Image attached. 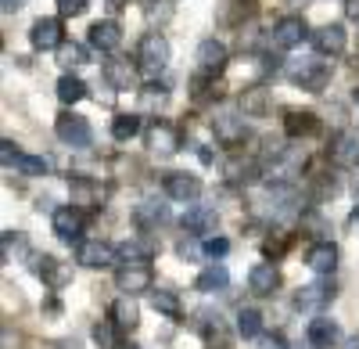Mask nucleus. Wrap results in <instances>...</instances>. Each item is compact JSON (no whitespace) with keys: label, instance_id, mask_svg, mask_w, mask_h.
Wrapping results in <instances>:
<instances>
[{"label":"nucleus","instance_id":"cd10ccee","mask_svg":"<svg viewBox=\"0 0 359 349\" xmlns=\"http://www.w3.org/2000/svg\"><path fill=\"white\" fill-rule=\"evenodd\" d=\"M57 98H62L65 105L83 101V98H86V83L76 79V76H62V79H57Z\"/></svg>","mask_w":359,"mask_h":349},{"label":"nucleus","instance_id":"4468645a","mask_svg":"<svg viewBox=\"0 0 359 349\" xmlns=\"http://www.w3.org/2000/svg\"><path fill=\"white\" fill-rule=\"evenodd\" d=\"M54 235L65 238V242H76L83 235V213H79V206L54 209Z\"/></svg>","mask_w":359,"mask_h":349},{"label":"nucleus","instance_id":"37998d69","mask_svg":"<svg viewBox=\"0 0 359 349\" xmlns=\"http://www.w3.org/2000/svg\"><path fill=\"white\" fill-rule=\"evenodd\" d=\"M176 252L184 256V259H194V256H198V245H194V242H180V245H176Z\"/></svg>","mask_w":359,"mask_h":349},{"label":"nucleus","instance_id":"9d476101","mask_svg":"<svg viewBox=\"0 0 359 349\" xmlns=\"http://www.w3.org/2000/svg\"><path fill=\"white\" fill-rule=\"evenodd\" d=\"M302 37H306V22H302V15H284L277 25H273V44L277 47H298L302 44Z\"/></svg>","mask_w":359,"mask_h":349},{"label":"nucleus","instance_id":"393cba45","mask_svg":"<svg viewBox=\"0 0 359 349\" xmlns=\"http://www.w3.org/2000/svg\"><path fill=\"white\" fill-rule=\"evenodd\" d=\"M226 281H230L226 267H223V263H212L208 270H201V277H198V292H219V288H226Z\"/></svg>","mask_w":359,"mask_h":349},{"label":"nucleus","instance_id":"a19ab883","mask_svg":"<svg viewBox=\"0 0 359 349\" xmlns=\"http://www.w3.org/2000/svg\"><path fill=\"white\" fill-rule=\"evenodd\" d=\"M18 155H22V152H15V144H11V140L0 144V162H4V166H18Z\"/></svg>","mask_w":359,"mask_h":349},{"label":"nucleus","instance_id":"c9c22d12","mask_svg":"<svg viewBox=\"0 0 359 349\" xmlns=\"http://www.w3.org/2000/svg\"><path fill=\"white\" fill-rule=\"evenodd\" d=\"M118 256L130 259V263H147V259H151V249H144V245H137V242H126L123 249H118Z\"/></svg>","mask_w":359,"mask_h":349},{"label":"nucleus","instance_id":"f03ea898","mask_svg":"<svg viewBox=\"0 0 359 349\" xmlns=\"http://www.w3.org/2000/svg\"><path fill=\"white\" fill-rule=\"evenodd\" d=\"M115 259H118V249L108 245V242H101V238L79 242V249H76V263H83V267H90V270H104V267L115 263Z\"/></svg>","mask_w":359,"mask_h":349},{"label":"nucleus","instance_id":"2eb2a0df","mask_svg":"<svg viewBox=\"0 0 359 349\" xmlns=\"http://www.w3.org/2000/svg\"><path fill=\"white\" fill-rule=\"evenodd\" d=\"M165 195L176 202H194L201 195V180L191 173H165Z\"/></svg>","mask_w":359,"mask_h":349},{"label":"nucleus","instance_id":"dca6fc26","mask_svg":"<svg viewBox=\"0 0 359 349\" xmlns=\"http://www.w3.org/2000/svg\"><path fill=\"white\" fill-rule=\"evenodd\" d=\"M144 137H147V148L151 152H180V133L165 119H155Z\"/></svg>","mask_w":359,"mask_h":349},{"label":"nucleus","instance_id":"c85d7f7f","mask_svg":"<svg viewBox=\"0 0 359 349\" xmlns=\"http://www.w3.org/2000/svg\"><path fill=\"white\" fill-rule=\"evenodd\" d=\"M140 133V119L137 115H115L111 119V137L115 140H133Z\"/></svg>","mask_w":359,"mask_h":349},{"label":"nucleus","instance_id":"0eeeda50","mask_svg":"<svg viewBox=\"0 0 359 349\" xmlns=\"http://www.w3.org/2000/svg\"><path fill=\"white\" fill-rule=\"evenodd\" d=\"M198 69H201V76H219L226 69V47L212 37L201 40L198 44Z\"/></svg>","mask_w":359,"mask_h":349},{"label":"nucleus","instance_id":"c756f323","mask_svg":"<svg viewBox=\"0 0 359 349\" xmlns=\"http://www.w3.org/2000/svg\"><path fill=\"white\" fill-rule=\"evenodd\" d=\"M237 331H241L245 338H255L262 331V313L252 310V306H245L241 313H237Z\"/></svg>","mask_w":359,"mask_h":349},{"label":"nucleus","instance_id":"72a5a7b5","mask_svg":"<svg viewBox=\"0 0 359 349\" xmlns=\"http://www.w3.org/2000/svg\"><path fill=\"white\" fill-rule=\"evenodd\" d=\"M169 213L165 206H158V202H140L137 206V223H162Z\"/></svg>","mask_w":359,"mask_h":349},{"label":"nucleus","instance_id":"f704fd0d","mask_svg":"<svg viewBox=\"0 0 359 349\" xmlns=\"http://www.w3.org/2000/svg\"><path fill=\"white\" fill-rule=\"evenodd\" d=\"M18 169L25 177H47V159L40 155H18Z\"/></svg>","mask_w":359,"mask_h":349},{"label":"nucleus","instance_id":"4be33fe9","mask_svg":"<svg viewBox=\"0 0 359 349\" xmlns=\"http://www.w3.org/2000/svg\"><path fill=\"white\" fill-rule=\"evenodd\" d=\"M216 223H219V216H216V209H208V206H194L184 216V227L191 230V235H212Z\"/></svg>","mask_w":359,"mask_h":349},{"label":"nucleus","instance_id":"de8ad7c7","mask_svg":"<svg viewBox=\"0 0 359 349\" xmlns=\"http://www.w3.org/2000/svg\"><path fill=\"white\" fill-rule=\"evenodd\" d=\"M15 8H22V0H4V11H15Z\"/></svg>","mask_w":359,"mask_h":349},{"label":"nucleus","instance_id":"a211bd4d","mask_svg":"<svg viewBox=\"0 0 359 349\" xmlns=\"http://www.w3.org/2000/svg\"><path fill=\"white\" fill-rule=\"evenodd\" d=\"M306 267L316 270V274H331V270L338 267V249H334L331 242H316V245H309V252H306Z\"/></svg>","mask_w":359,"mask_h":349},{"label":"nucleus","instance_id":"7c9ffc66","mask_svg":"<svg viewBox=\"0 0 359 349\" xmlns=\"http://www.w3.org/2000/svg\"><path fill=\"white\" fill-rule=\"evenodd\" d=\"M57 62L69 65V69L83 65V62H86V47H83V44H76V40H65L62 47H57Z\"/></svg>","mask_w":359,"mask_h":349},{"label":"nucleus","instance_id":"39448f33","mask_svg":"<svg viewBox=\"0 0 359 349\" xmlns=\"http://www.w3.org/2000/svg\"><path fill=\"white\" fill-rule=\"evenodd\" d=\"M57 137H62L65 144H72V148H86L90 140H94V133H90V123L83 119V115H72V112H65V115H57Z\"/></svg>","mask_w":359,"mask_h":349},{"label":"nucleus","instance_id":"1a4fd4ad","mask_svg":"<svg viewBox=\"0 0 359 349\" xmlns=\"http://www.w3.org/2000/svg\"><path fill=\"white\" fill-rule=\"evenodd\" d=\"M212 133L219 144H226V148H233V144H241L245 140V119L241 115H233V112H223L212 119Z\"/></svg>","mask_w":359,"mask_h":349},{"label":"nucleus","instance_id":"4c0bfd02","mask_svg":"<svg viewBox=\"0 0 359 349\" xmlns=\"http://www.w3.org/2000/svg\"><path fill=\"white\" fill-rule=\"evenodd\" d=\"M25 249H29L25 238L15 235V230H8V235H4V259H8V263H11V256H15V252H25Z\"/></svg>","mask_w":359,"mask_h":349},{"label":"nucleus","instance_id":"f3484780","mask_svg":"<svg viewBox=\"0 0 359 349\" xmlns=\"http://www.w3.org/2000/svg\"><path fill=\"white\" fill-rule=\"evenodd\" d=\"M309 345L313 349H331L338 338H341V328L338 321H331V317H316V321H309Z\"/></svg>","mask_w":359,"mask_h":349},{"label":"nucleus","instance_id":"7ed1b4c3","mask_svg":"<svg viewBox=\"0 0 359 349\" xmlns=\"http://www.w3.org/2000/svg\"><path fill=\"white\" fill-rule=\"evenodd\" d=\"M331 299H334V284H331V281H313V284H302V288L294 292V306L306 310V313L323 310Z\"/></svg>","mask_w":359,"mask_h":349},{"label":"nucleus","instance_id":"5701e85b","mask_svg":"<svg viewBox=\"0 0 359 349\" xmlns=\"http://www.w3.org/2000/svg\"><path fill=\"white\" fill-rule=\"evenodd\" d=\"M104 79L115 86V91H130L133 86V79H137V72L130 69V62H104Z\"/></svg>","mask_w":359,"mask_h":349},{"label":"nucleus","instance_id":"a18cd8bd","mask_svg":"<svg viewBox=\"0 0 359 349\" xmlns=\"http://www.w3.org/2000/svg\"><path fill=\"white\" fill-rule=\"evenodd\" d=\"M348 18L359 22V0H348Z\"/></svg>","mask_w":359,"mask_h":349},{"label":"nucleus","instance_id":"49530a36","mask_svg":"<svg viewBox=\"0 0 359 349\" xmlns=\"http://www.w3.org/2000/svg\"><path fill=\"white\" fill-rule=\"evenodd\" d=\"M126 4H130V0H108V8H111V11H118V8H126Z\"/></svg>","mask_w":359,"mask_h":349},{"label":"nucleus","instance_id":"473e14b6","mask_svg":"<svg viewBox=\"0 0 359 349\" xmlns=\"http://www.w3.org/2000/svg\"><path fill=\"white\" fill-rule=\"evenodd\" d=\"M151 306H155L158 313L172 317V321H176V317H180V299H176L172 292H162V288H158V292L151 296Z\"/></svg>","mask_w":359,"mask_h":349},{"label":"nucleus","instance_id":"ea45409f","mask_svg":"<svg viewBox=\"0 0 359 349\" xmlns=\"http://www.w3.org/2000/svg\"><path fill=\"white\" fill-rule=\"evenodd\" d=\"M86 4H90V0H57V11H62L65 18H76V15L86 11Z\"/></svg>","mask_w":359,"mask_h":349},{"label":"nucleus","instance_id":"423d86ee","mask_svg":"<svg viewBox=\"0 0 359 349\" xmlns=\"http://www.w3.org/2000/svg\"><path fill=\"white\" fill-rule=\"evenodd\" d=\"M287 76L298 83V86H306V91H323L327 79H331V69H327L323 62H294L287 69Z\"/></svg>","mask_w":359,"mask_h":349},{"label":"nucleus","instance_id":"ddd939ff","mask_svg":"<svg viewBox=\"0 0 359 349\" xmlns=\"http://www.w3.org/2000/svg\"><path fill=\"white\" fill-rule=\"evenodd\" d=\"M104 202V187L90 177H72V206L79 209H97Z\"/></svg>","mask_w":359,"mask_h":349},{"label":"nucleus","instance_id":"412c9836","mask_svg":"<svg viewBox=\"0 0 359 349\" xmlns=\"http://www.w3.org/2000/svg\"><path fill=\"white\" fill-rule=\"evenodd\" d=\"M36 270H40L43 284H47V288H54V292H62V288L72 281V270H69L65 263H57V259H50V256H43V259H40V267H36Z\"/></svg>","mask_w":359,"mask_h":349},{"label":"nucleus","instance_id":"e433bc0d","mask_svg":"<svg viewBox=\"0 0 359 349\" xmlns=\"http://www.w3.org/2000/svg\"><path fill=\"white\" fill-rule=\"evenodd\" d=\"M162 101H165V86H155V83L144 86V94H140V105L144 108H158Z\"/></svg>","mask_w":359,"mask_h":349},{"label":"nucleus","instance_id":"aec40b11","mask_svg":"<svg viewBox=\"0 0 359 349\" xmlns=\"http://www.w3.org/2000/svg\"><path fill=\"white\" fill-rule=\"evenodd\" d=\"M90 44L97 51H115L123 44V29H118V22H94L90 25Z\"/></svg>","mask_w":359,"mask_h":349},{"label":"nucleus","instance_id":"58836bf2","mask_svg":"<svg viewBox=\"0 0 359 349\" xmlns=\"http://www.w3.org/2000/svg\"><path fill=\"white\" fill-rule=\"evenodd\" d=\"M255 8H252V0H237V4L226 11V22H241V18H252Z\"/></svg>","mask_w":359,"mask_h":349},{"label":"nucleus","instance_id":"b1692460","mask_svg":"<svg viewBox=\"0 0 359 349\" xmlns=\"http://www.w3.org/2000/svg\"><path fill=\"white\" fill-rule=\"evenodd\" d=\"M284 130H287L291 137H309V133L320 130V123H316V115H313V112H287Z\"/></svg>","mask_w":359,"mask_h":349},{"label":"nucleus","instance_id":"6e6552de","mask_svg":"<svg viewBox=\"0 0 359 349\" xmlns=\"http://www.w3.org/2000/svg\"><path fill=\"white\" fill-rule=\"evenodd\" d=\"M29 40H33L36 51H57V47L65 44L62 22H57V18H40V22L33 25V33H29Z\"/></svg>","mask_w":359,"mask_h":349},{"label":"nucleus","instance_id":"79ce46f5","mask_svg":"<svg viewBox=\"0 0 359 349\" xmlns=\"http://www.w3.org/2000/svg\"><path fill=\"white\" fill-rule=\"evenodd\" d=\"M226 249H230V245H226L223 238H208V242H205V252H208V256H223Z\"/></svg>","mask_w":359,"mask_h":349},{"label":"nucleus","instance_id":"f257e3e1","mask_svg":"<svg viewBox=\"0 0 359 349\" xmlns=\"http://www.w3.org/2000/svg\"><path fill=\"white\" fill-rule=\"evenodd\" d=\"M165 65H169V44H165V37L162 33H147L137 44V69L144 76H158Z\"/></svg>","mask_w":359,"mask_h":349},{"label":"nucleus","instance_id":"9b49d317","mask_svg":"<svg viewBox=\"0 0 359 349\" xmlns=\"http://www.w3.org/2000/svg\"><path fill=\"white\" fill-rule=\"evenodd\" d=\"M280 284V270L273 263H255L248 274V292L252 296H273Z\"/></svg>","mask_w":359,"mask_h":349},{"label":"nucleus","instance_id":"f8f14e48","mask_svg":"<svg viewBox=\"0 0 359 349\" xmlns=\"http://www.w3.org/2000/svg\"><path fill=\"white\" fill-rule=\"evenodd\" d=\"M345 44H348V37H345V29H341V25H320L316 33H313V47H316V54H331V58H338V54L345 51Z\"/></svg>","mask_w":359,"mask_h":349},{"label":"nucleus","instance_id":"a878e982","mask_svg":"<svg viewBox=\"0 0 359 349\" xmlns=\"http://www.w3.org/2000/svg\"><path fill=\"white\" fill-rule=\"evenodd\" d=\"M334 159L341 166H355L359 162V133H341L334 144Z\"/></svg>","mask_w":359,"mask_h":349},{"label":"nucleus","instance_id":"09e8293b","mask_svg":"<svg viewBox=\"0 0 359 349\" xmlns=\"http://www.w3.org/2000/svg\"><path fill=\"white\" fill-rule=\"evenodd\" d=\"M355 101H359V91H355Z\"/></svg>","mask_w":359,"mask_h":349},{"label":"nucleus","instance_id":"20e7f679","mask_svg":"<svg viewBox=\"0 0 359 349\" xmlns=\"http://www.w3.org/2000/svg\"><path fill=\"white\" fill-rule=\"evenodd\" d=\"M115 284H118V292H126V296L147 292V288H151V267H147V263H126V267H118L115 270Z\"/></svg>","mask_w":359,"mask_h":349},{"label":"nucleus","instance_id":"c03bdc74","mask_svg":"<svg viewBox=\"0 0 359 349\" xmlns=\"http://www.w3.org/2000/svg\"><path fill=\"white\" fill-rule=\"evenodd\" d=\"M262 349H287V345H284L280 335H273V338H262Z\"/></svg>","mask_w":359,"mask_h":349},{"label":"nucleus","instance_id":"6ab92c4d","mask_svg":"<svg viewBox=\"0 0 359 349\" xmlns=\"http://www.w3.org/2000/svg\"><path fill=\"white\" fill-rule=\"evenodd\" d=\"M201 317V321H198V331H201V338L208 342V345H219V349H226V342H230V331H226V324H223V317L216 313H198Z\"/></svg>","mask_w":359,"mask_h":349},{"label":"nucleus","instance_id":"2f4dec72","mask_svg":"<svg viewBox=\"0 0 359 349\" xmlns=\"http://www.w3.org/2000/svg\"><path fill=\"white\" fill-rule=\"evenodd\" d=\"M94 342L101 349H118V324L115 321H97L94 324Z\"/></svg>","mask_w":359,"mask_h":349},{"label":"nucleus","instance_id":"bb28decb","mask_svg":"<svg viewBox=\"0 0 359 349\" xmlns=\"http://www.w3.org/2000/svg\"><path fill=\"white\" fill-rule=\"evenodd\" d=\"M111 321L118 324V331H133L137 328V306H133V299H115Z\"/></svg>","mask_w":359,"mask_h":349}]
</instances>
